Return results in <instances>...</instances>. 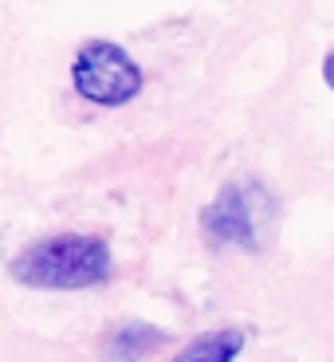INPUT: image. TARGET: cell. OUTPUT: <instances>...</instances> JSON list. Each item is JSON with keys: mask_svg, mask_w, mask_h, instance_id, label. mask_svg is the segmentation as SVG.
I'll use <instances>...</instances> for the list:
<instances>
[{"mask_svg": "<svg viewBox=\"0 0 334 362\" xmlns=\"http://www.w3.org/2000/svg\"><path fill=\"white\" fill-rule=\"evenodd\" d=\"M162 343V331H154V327H142V323H130L122 327L114 339H110L107 351H118V346H126V354H118L114 362H138L142 354H150L154 346Z\"/></svg>", "mask_w": 334, "mask_h": 362, "instance_id": "cell-4", "label": "cell"}, {"mask_svg": "<svg viewBox=\"0 0 334 362\" xmlns=\"http://www.w3.org/2000/svg\"><path fill=\"white\" fill-rule=\"evenodd\" d=\"M244 351V331L240 327H217L197 335L189 346H181L173 362H236Z\"/></svg>", "mask_w": 334, "mask_h": 362, "instance_id": "cell-3", "label": "cell"}, {"mask_svg": "<svg viewBox=\"0 0 334 362\" xmlns=\"http://www.w3.org/2000/svg\"><path fill=\"white\" fill-rule=\"evenodd\" d=\"M71 83L79 99L95 107H126L130 99H138L145 75L130 59L126 47L110 44V40H87L71 59Z\"/></svg>", "mask_w": 334, "mask_h": 362, "instance_id": "cell-2", "label": "cell"}, {"mask_svg": "<svg viewBox=\"0 0 334 362\" xmlns=\"http://www.w3.org/2000/svg\"><path fill=\"white\" fill-rule=\"evenodd\" d=\"M323 79H326V87L334 90V47L326 52V59H323Z\"/></svg>", "mask_w": 334, "mask_h": 362, "instance_id": "cell-5", "label": "cell"}, {"mask_svg": "<svg viewBox=\"0 0 334 362\" xmlns=\"http://www.w3.org/2000/svg\"><path fill=\"white\" fill-rule=\"evenodd\" d=\"M114 272V256L102 236L87 233H59L28 245L20 256L8 260V280L20 288H40V291H79V288H99Z\"/></svg>", "mask_w": 334, "mask_h": 362, "instance_id": "cell-1", "label": "cell"}]
</instances>
